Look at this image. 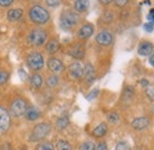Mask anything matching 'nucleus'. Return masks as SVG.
Segmentation results:
<instances>
[{"label":"nucleus","instance_id":"nucleus-49","mask_svg":"<svg viewBox=\"0 0 154 150\" xmlns=\"http://www.w3.org/2000/svg\"><path fill=\"white\" fill-rule=\"evenodd\" d=\"M4 63H5V62H4V57L0 56V67H1V66H2Z\"/></svg>","mask_w":154,"mask_h":150},{"label":"nucleus","instance_id":"nucleus-34","mask_svg":"<svg viewBox=\"0 0 154 150\" xmlns=\"http://www.w3.org/2000/svg\"><path fill=\"white\" fill-rule=\"evenodd\" d=\"M131 5V1L129 0H113V4H112V7H114L115 10H123L126 7H128Z\"/></svg>","mask_w":154,"mask_h":150},{"label":"nucleus","instance_id":"nucleus-9","mask_svg":"<svg viewBox=\"0 0 154 150\" xmlns=\"http://www.w3.org/2000/svg\"><path fill=\"white\" fill-rule=\"evenodd\" d=\"M63 53L72 58V61H85L87 60V55H88V49H87V43L79 42L74 39L72 42L68 43L66 45L63 47Z\"/></svg>","mask_w":154,"mask_h":150},{"label":"nucleus","instance_id":"nucleus-16","mask_svg":"<svg viewBox=\"0 0 154 150\" xmlns=\"http://www.w3.org/2000/svg\"><path fill=\"white\" fill-rule=\"evenodd\" d=\"M65 75L69 81L81 83L83 77V63L79 61H71L69 64H66Z\"/></svg>","mask_w":154,"mask_h":150},{"label":"nucleus","instance_id":"nucleus-30","mask_svg":"<svg viewBox=\"0 0 154 150\" xmlns=\"http://www.w3.org/2000/svg\"><path fill=\"white\" fill-rule=\"evenodd\" d=\"M76 150H96V142L91 138L84 139L77 144Z\"/></svg>","mask_w":154,"mask_h":150},{"label":"nucleus","instance_id":"nucleus-48","mask_svg":"<svg viewBox=\"0 0 154 150\" xmlns=\"http://www.w3.org/2000/svg\"><path fill=\"white\" fill-rule=\"evenodd\" d=\"M16 150H29V147H27L26 143H21V144H19V145L17 147Z\"/></svg>","mask_w":154,"mask_h":150},{"label":"nucleus","instance_id":"nucleus-1","mask_svg":"<svg viewBox=\"0 0 154 150\" xmlns=\"http://www.w3.org/2000/svg\"><path fill=\"white\" fill-rule=\"evenodd\" d=\"M4 98H6L4 105L7 107L12 119L13 120L23 119L27 107L31 104V101L26 96V94L24 93L23 91H20L19 88L13 87L6 94H4Z\"/></svg>","mask_w":154,"mask_h":150},{"label":"nucleus","instance_id":"nucleus-31","mask_svg":"<svg viewBox=\"0 0 154 150\" xmlns=\"http://www.w3.org/2000/svg\"><path fill=\"white\" fill-rule=\"evenodd\" d=\"M33 150H55V142H52L50 139H45L43 142L35 144Z\"/></svg>","mask_w":154,"mask_h":150},{"label":"nucleus","instance_id":"nucleus-12","mask_svg":"<svg viewBox=\"0 0 154 150\" xmlns=\"http://www.w3.org/2000/svg\"><path fill=\"white\" fill-rule=\"evenodd\" d=\"M117 10H115L114 7H106L102 8L101 15L97 18V26L98 29L102 28H110L113 29V25H115L117 23Z\"/></svg>","mask_w":154,"mask_h":150},{"label":"nucleus","instance_id":"nucleus-4","mask_svg":"<svg viewBox=\"0 0 154 150\" xmlns=\"http://www.w3.org/2000/svg\"><path fill=\"white\" fill-rule=\"evenodd\" d=\"M84 21V18L82 16H79L78 13H76L71 6H66L64 7L60 13H59V17H58V25H59V29L62 31H65V32H71V34H75L77 29L79 28V25Z\"/></svg>","mask_w":154,"mask_h":150},{"label":"nucleus","instance_id":"nucleus-8","mask_svg":"<svg viewBox=\"0 0 154 150\" xmlns=\"http://www.w3.org/2000/svg\"><path fill=\"white\" fill-rule=\"evenodd\" d=\"M116 36L115 31L110 28H102L98 29L94 36V43L95 47L101 48V49H107V50H112L113 47L115 45Z\"/></svg>","mask_w":154,"mask_h":150},{"label":"nucleus","instance_id":"nucleus-37","mask_svg":"<svg viewBox=\"0 0 154 150\" xmlns=\"http://www.w3.org/2000/svg\"><path fill=\"white\" fill-rule=\"evenodd\" d=\"M16 4L14 0H0V10H10Z\"/></svg>","mask_w":154,"mask_h":150},{"label":"nucleus","instance_id":"nucleus-2","mask_svg":"<svg viewBox=\"0 0 154 150\" xmlns=\"http://www.w3.org/2000/svg\"><path fill=\"white\" fill-rule=\"evenodd\" d=\"M25 17L31 26H49L52 21L51 11L40 1H30L25 7Z\"/></svg>","mask_w":154,"mask_h":150},{"label":"nucleus","instance_id":"nucleus-40","mask_svg":"<svg viewBox=\"0 0 154 150\" xmlns=\"http://www.w3.org/2000/svg\"><path fill=\"white\" fill-rule=\"evenodd\" d=\"M18 74H19L20 80H21L24 83H26V81H27V79H29L30 73H26V72H25V69H24L23 67H20L19 69H18Z\"/></svg>","mask_w":154,"mask_h":150},{"label":"nucleus","instance_id":"nucleus-33","mask_svg":"<svg viewBox=\"0 0 154 150\" xmlns=\"http://www.w3.org/2000/svg\"><path fill=\"white\" fill-rule=\"evenodd\" d=\"M18 145H16L11 139L2 138L0 141V150H16Z\"/></svg>","mask_w":154,"mask_h":150},{"label":"nucleus","instance_id":"nucleus-28","mask_svg":"<svg viewBox=\"0 0 154 150\" xmlns=\"http://www.w3.org/2000/svg\"><path fill=\"white\" fill-rule=\"evenodd\" d=\"M121 112L119 110H110L109 112L106 114V122L109 125H117L121 123Z\"/></svg>","mask_w":154,"mask_h":150},{"label":"nucleus","instance_id":"nucleus-39","mask_svg":"<svg viewBox=\"0 0 154 150\" xmlns=\"http://www.w3.org/2000/svg\"><path fill=\"white\" fill-rule=\"evenodd\" d=\"M96 150H109L108 143L106 139H101L96 142Z\"/></svg>","mask_w":154,"mask_h":150},{"label":"nucleus","instance_id":"nucleus-44","mask_svg":"<svg viewBox=\"0 0 154 150\" xmlns=\"http://www.w3.org/2000/svg\"><path fill=\"white\" fill-rule=\"evenodd\" d=\"M147 19H148V23H152L154 24V8H151L148 15H147Z\"/></svg>","mask_w":154,"mask_h":150},{"label":"nucleus","instance_id":"nucleus-32","mask_svg":"<svg viewBox=\"0 0 154 150\" xmlns=\"http://www.w3.org/2000/svg\"><path fill=\"white\" fill-rule=\"evenodd\" d=\"M133 149H134L133 145L127 139H120V141H117L115 144V148H114V150H133Z\"/></svg>","mask_w":154,"mask_h":150},{"label":"nucleus","instance_id":"nucleus-41","mask_svg":"<svg viewBox=\"0 0 154 150\" xmlns=\"http://www.w3.org/2000/svg\"><path fill=\"white\" fill-rule=\"evenodd\" d=\"M137 83H139V86H140L142 90H146V88L151 85V81H149L148 79H146V77H141V79L137 81Z\"/></svg>","mask_w":154,"mask_h":150},{"label":"nucleus","instance_id":"nucleus-23","mask_svg":"<svg viewBox=\"0 0 154 150\" xmlns=\"http://www.w3.org/2000/svg\"><path fill=\"white\" fill-rule=\"evenodd\" d=\"M71 8L78 13L79 16H82L84 18V16L88 15L89 8H90V1L88 0H75L71 4Z\"/></svg>","mask_w":154,"mask_h":150},{"label":"nucleus","instance_id":"nucleus-29","mask_svg":"<svg viewBox=\"0 0 154 150\" xmlns=\"http://www.w3.org/2000/svg\"><path fill=\"white\" fill-rule=\"evenodd\" d=\"M55 150H76V147L66 138H58L55 142Z\"/></svg>","mask_w":154,"mask_h":150},{"label":"nucleus","instance_id":"nucleus-5","mask_svg":"<svg viewBox=\"0 0 154 150\" xmlns=\"http://www.w3.org/2000/svg\"><path fill=\"white\" fill-rule=\"evenodd\" d=\"M24 64L30 72L32 73H43L46 67V57L43 50L39 49H29L24 53Z\"/></svg>","mask_w":154,"mask_h":150},{"label":"nucleus","instance_id":"nucleus-27","mask_svg":"<svg viewBox=\"0 0 154 150\" xmlns=\"http://www.w3.org/2000/svg\"><path fill=\"white\" fill-rule=\"evenodd\" d=\"M36 96L38 98V101L40 105H50L55 99V92L44 88L42 92L36 94Z\"/></svg>","mask_w":154,"mask_h":150},{"label":"nucleus","instance_id":"nucleus-15","mask_svg":"<svg viewBox=\"0 0 154 150\" xmlns=\"http://www.w3.org/2000/svg\"><path fill=\"white\" fill-rule=\"evenodd\" d=\"M26 86L30 92L38 94L45 88V74L44 73H32L29 75V79L26 81Z\"/></svg>","mask_w":154,"mask_h":150},{"label":"nucleus","instance_id":"nucleus-22","mask_svg":"<svg viewBox=\"0 0 154 150\" xmlns=\"http://www.w3.org/2000/svg\"><path fill=\"white\" fill-rule=\"evenodd\" d=\"M137 55L141 57H148L154 51V43L149 39H141L136 47Z\"/></svg>","mask_w":154,"mask_h":150},{"label":"nucleus","instance_id":"nucleus-25","mask_svg":"<svg viewBox=\"0 0 154 150\" xmlns=\"http://www.w3.org/2000/svg\"><path fill=\"white\" fill-rule=\"evenodd\" d=\"M11 67L10 64H7V62H5L1 67H0V90L7 87V85L10 83L11 80Z\"/></svg>","mask_w":154,"mask_h":150},{"label":"nucleus","instance_id":"nucleus-14","mask_svg":"<svg viewBox=\"0 0 154 150\" xmlns=\"http://www.w3.org/2000/svg\"><path fill=\"white\" fill-rule=\"evenodd\" d=\"M13 125V119L4 104H0V141L7 136Z\"/></svg>","mask_w":154,"mask_h":150},{"label":"nucleus","instance_id":"nucleus-45","mask_svg":"<svg viewBox=\"0 0 154 150\" xmlns=\"http://www.w3.org/2000/svg\"><path fill=\"white\" fill-rule=\"evenodd\" d=\"M133 150H151L147 145H145V144H139V145H136Z\"/></svg>","mask_w":154,"mask_h":150},{"label":"nucleus","instance_id":"nucleus-18","mask_svg":"<svg viewBox=\"0 0 154 150\" xmlns=\"http://www.w3.org/2000/svg\"><path fill=\"white\" fill-rule=\"evenodd\" d=\"M46 69H48V73L62 76L63 74H65L66 64L62 57L50 56L46 57Z\"/></svg>","mask_w":154,"mask_h":150},{"label":"nucleus","instance_id":"nucleus-11","mask_svg":"<svg viewBox=\"0 0 154 150\" xmlns=\"http://www.w3.org/2000/svg\"><path fill=\"white\" fill-rule=\"evenodd\" d=\"M153 120H154V117H152L148 113L142 114V116H137V117H134L131 120L129 129L133 132H135V133L146 132L147 130H149L153 126Z\"/></svg>","mask_w":154,"mask_h":150},{"label":"nucleus","instance_id":"nucleus-7","mask_svg":"<svg viewBox=\"0 0 154 150\" xmlns=\"http://www.w3.org/2000/svg\"><path fill=\"white\" fill-rule=\"evenodd\" d=\"M136 99H137L136 88L133 85L125 82L122 86V90H121L120 98H119V103H117L119 109L117 110L121 112V111H126V110L131 109L136 103Z\"/></svg>","mask_w":154,"mask_h":150},{"label":"nucleus","instance_id":"nucleus-26","mask_svg":"<svg viewBox=\"0 0 154 150\" xmlns=\"http://www.w3.org/2000/svg\"><path fill=\"white\" fill-rule=\"evenodd\" d=\"M70 124H71V122H70L69 116L62 114V116L57 117L56 120L54 122V128H55V130H57L58 132H63L70 126Z\"/></svg>","mask_w":154,"mask_h":150},{"label":"nucleus","instance_id":"nucleus-35","mask_svg":"<svg viewBox=\"0 0 154 150\" xmlns=\"http://www.w3.org/2000/svg\"><path fill=\"white\" fill-rule=\"evenodd\" d=\"M143 95L147 99V101L151 104L154 101V82L151 83L146 90H143Z\"/></svg>","mask_w":154,"mask_h":150},{"label":"nucleus","instance_id":"nucleus-17","mask_svg":"<svg viewBox=\"0 0 154 150\" xmlns=\"http://www.w3.org/2000/svg\"><path fill=\"white\" fill-rule=\"evenodd\" d=\"M63 49V44L62 41L59 38L58 34H52L51 37L49 38V41L46 42V44L43 48V53L45 54V56H57L58 53H60Z\"/></svg>","mask_w":154,"mask_h":150},{"label":"nucleus","instance_id":"nucleus-50","mask_svg":"<svg viewBox=\"0 0 154 150\" xmlns=\"http://www.w3.org/2000/svg\"><path fill=\"white\" fill-rule=\"evenodd\" d=\"M2 96H4V92L0 90V103H1V100H2Z\"/></svg>","mask_w":154,"mask_h":150},{"label":"nucleus","instance_id":"nucleus-43","mask_svg":"<svg viewBox=\"0 0 154 150\" xmlns=\"http://www.w3.org/2000/svg\"><path fill=\"white\" fill-rule=\"evenodd\" d=\"M98 4H100L103 8H106V7H110V6H112L113 0H103V1H98Z\"/></svg>","mask_w":154,"mask_h":150},{"label":"nucleus","instance_id":"nucleus-19","mask_svg":"<svg viewBox=\"0 0 154 150\" xmlns=\"http://www.w3.org/2000/svg\"><path fill=\"white\" fill-rule=\"evenodd\" d=\"M44 114H45V112L40 106L31 103L30 106L27 107L25 114H24V117H23V120L25 123H29V124H36L40 120H43Z\"/></svg>","mask_w":154,"mask_h":150},{"label":"nucleus","instance_id":"nucleus-47","mask_svg":"<svg viewBox=\"0 0 154 150\" xmlns=\"http://www.w3.org/2000/svg\"><path fill=\"white\" fill-rule=\"evenodd\" d=\"M148 62H149V66H151L152 68H154V51L148 56Z\"/></svg>","mask_w":154,"mask_h":150},{"label":"nucleus","instance_id":"nucleus-24","mask_svg":"<svg viewBox=\"0 0 154 150\" xmlns=\"http://www.w3.org/2000/svg\"><path fill=\"white\" fill-rule=\"evenodd\" d=\"M62 83V76L56 74H51V73H46L45 74V88L50 90V91H56Z\"/></svg>","mask_w":154,"mask_h":150},{"label":"nucleus","instance_id":"nucleus-20","mask_svg":"<svg viewBox=\"0 0 154 150\" xmlns=\"http://www.w3.org/2000/svg\"><path fill=\"white\" fill-rule=\"evenodd\" d=\"M110 129V125L106 122V120H102L97 124L96 126L93 128V130L90 131V136L96 139V141H101V139H104V137L108 135Z\"/></svg>","mask_w":154,"mask_h":150},{"label":"nucleus","instance_id":"nucleus-51","mask_svg":"<svg viewBox=\"0 0 154 150\" xmlns=\"http://www.w3.org/2000/svg\"><path fill=\"white\" fill-rule=\"evenodd\" d=\"M152 145H153V148H154V137H153V142H152Z\"/></svg>","mask_w":154,"mask_h":150},{"label":"nucleus","instance_id":"nucleus-10","mask_svg":"<svg viewBox=\"0 0 154 150\" xmlns=\"http://www.w3.org/2000/svg\"><path fill=\"white\" fill-rule=\"evenodd\" d=\"M98 79V73L95 67V63H93L89 60H85L83 63V77L81 81V85L83 88L89 90Z\"/></svg>","mask_w":154,"mask_h":150},{"label":"nucleus","instance_id":"nucleus-21","mask_svg":"<svg viewBox=\"0 0 154 150\" xmlns=\"http://www.w3.org/2000/svg\"><path fill=\"white\" fill-rule=\"evenodd\" d=\"M25 17V8L21 6H13L6 11V19L8 23H19Z\"/></svg>","mask_w":154,"mask_h":150},{"label":"nucleus","instance_id":"nucleus-42","mask_svg":"<svg viewBox=\"0 0 154 150\" xmlns=\"http://www.w3.org/2000/svg\"><path fill=\"white\" fill-rule=\"evenodd\" d=\"M143 30H145L146 32H149V34H151V32H153L154 31V24L148 23V21H147V23H145V24H143Z\"/></svg>","mask_w":154,"mask_h":150},{"label":"nucleus","instance_id":"nucleus-13","mask_svg":"<svg viewBox=\"0 0 154 150\" xmlns=\"http://www.w3.org/2000/svg\"><path fill=\"white\" fill-rule=\"evenodd\" d=\"M96 34V26L94 23L91 21H88V20H84L79 28L75 31V39L79 41V42H83V43H87L91 37H94Z\"/></svg>","mask_w":154,"mask_h":150},{"label":"nucleus","instance_id":"nucleus-46","mask_svg":"<svg viewBox=\"0 0 154 150\" xmlns=\"http://www.w3.org/2000/svg\"><path fill=\"white\" fill-rule=\"evenodd\" d=\"M148 114H151L152 117H154V101L151 103L149 106H148Z\"/></svg>","mask_w":154,"mask_h":150},{"label":"nucleus","instance_id":"nucleus-38","mask_svg":"<svg viewBox=\"0 0 154 150\" xmlns=\"http://www.w3.org/2000/svg\"><path fill=\"white\" fill-rule=\"evenodd\" d=\"M43 4L50 10V8H57L58 6H60L62 1H59V0H46V1H43Z\"/></svg>","mask_w":154,"mask_h":150},{"label":"nucleus","instance_id":"nucleus-3","mask_svg":"<svg viewBox=\"0 0 154 150\" xmlns=\"http://www.w3.org/2000/svg\"><path fill=\"white\" fill-rule=\"evenodd\" d=\"M52 28L49 26H30L23 38L24 45L29 49H39L42 50L49 38L52 35Z\"/></svg>","mask_w":154,"mask_h":150},{"label":"nucleus","instance_id":"nucleus-36","mask_svg":"<svg viewBox=\"0 0 154 150\" xmlns=\"http://www.w3.org/2000/svg\"><path fill=\"white\" fill-rule=\"evenodd\" d=\"M98 95H100V88H98V87H95V88H93V90H89V92L85 94V99H87L88 101H93V100L97 99Z\"/></svg>","mask_w":154,"mask_h":150},{"label":"nucleus","instance_id":"nucleus-6","mask_svg":"<svg viewBox=\"0 0 154 150\" xmlns=\"http://www.w3.org/2000/svg\"><path fill=\"white\" fill-rule=\"evenodd\" d=\"M54 123L49 119H43L38 123L33 124L32 128L30 129L27 135V142L37 144L39 142H43L48 139V137L54 131Z\"/></svg>","mask_w":154,"mask_h":150}]
</instances>
